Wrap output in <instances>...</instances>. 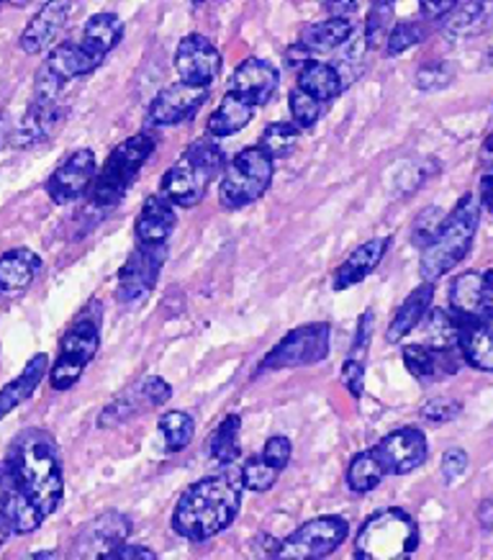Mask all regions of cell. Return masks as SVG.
Returning a JSON list of instances; mask_svg holds the SVG:
<instances>
[{"label": "cell", "mask_w": 493, "mask_h": 560, "mask_svg": "<svg viewBox=\"0 0 493 560\" xmlns=\"http://www.w3.org/2000/svg\"><path fill=\"white\" fill-rule=\"evenodd\" d=\"M19 491L16 535H28L60 510L64 497L62 458L57 442L44 430H26L13 440L9 458Z\"/></svg>", "instance_id": "cell-1"}, {"label": "cell", "mask_w": 493, "mask_h": 560, "mask_svg": "<svg viewBox=\"0 0 493 560\" xmlns=\"http://www.w3.org/2000/svg\"><path fill=\"white\" fill-rule=\"evenodd\" d=\"M242 506L239 470L201 478L183 493L173 512V529L180 537L203 542L224 533L237 520Z\"/></svg>", "instance_id": "cell-2"}, {"label": "cell", "mask_w": 493, "mask_h": 560, "mask_svg": "<svg viewBox=\"0 0 493 560\" xmlns=\"http://www.w3.org/2000/svg\"><path fill=\"white\" fill-rule=\"evenodd\" d=\"M478 221H481V203L473 196H462L455 211L447 217L434 237L422 247L419 272L424 283H434L447 276L473 247Z\"/></svg>", "instance_id": "cell-3"}, {"label": "cell", "mask_w": 493, "mask_h": 560, "mask_svg": "<svg viewBox=\"0 0 493 560\" xmlns=\"http://www.w3.org/2000/svg\"><path fill=\"white\" fill-rule=\"evenodd\" d=\"M224 167V154L219 150L216 142H209V139H198L183 152V158L175 162L171 171L162 178V198L173 206H183V209H190V206L201 203L206 190L222 173Z\"/></svg>", "instance_id": "cell-4"}, {"label": "cell", "mask_w": 493, "mask_h": 560, "mask_svg": "<svg viewBox=\"0 0 493 560\" xmlns=\"http://www.w3.org/2000/svg\"><path fill=\"white\" fill-rule=\"evenodd\" d=\"M419 527L403 510H380L367 517L355 537V560H411Z\"/></svg>", "instance_id": "cell-5"}, {"label": "cell", "mask_w": 493, "mask_h": 560, "mask_svg": "<svg viewBox=\"0 0 493 560\" xmlns=\"http://www.w3.org/2000/svg\"><path fill=\"white\" fill-rule=\"evenodd\" d=\"M154 147H157V139L150 131H139V135L124 139L108 154L103 171L95 173V180L91 186V203L101 206V209H111V206L121 203V198L127 196L131 183L142 173L144 162L152 158Z\"/></svg>", "instance_id": "cell-6"}, {"label": "cell", "mask_w": 493, "mask_h": 560, "mask_svg": "<svg viewBox=\"0 0 493 560\" xmlns=\"http://www.w3.org/2000/svg\"><path fill=\"white\" fill-rule=\"evenodd\" d=\"M101 345V306L93 301L85 312L78 314V319L64 331L60 352H57L55 365L49 371V381L55 390H68L83 378L85 368L91 365Z\"/></svg>", "instance_id": "cell-7"}, {"label": "cell", "mask_w": 493, "mask_h": 560, "mask_svg": "<svg viewBox=\"0 0 493 560\" xmlns=\"http://www.w3.org/2000/svg\"><path fill=\"white\" fill-rule=\"evenodd\" d=\"M272 175H275V162L260 147H245L237 158L224 165L219 198L226 209H242V206L255 203L257 198L268 194Z\"/></svg>", "instance_id": "cell-8"}, {"label": "cell", "mask_w": 493, "mask_h": 560, "mask_svg": "<svg viewBox=\"0 0 493 560\" xmlns=\"http://www.w3.org/2000/svg\"><path fill=\"white\" fill-rule=\"evenodd\" d=\"M348 520L337 514L308 520L278 545L275 560H324L348 540Z\"/></svg>", "instance_id": "cell-9"}, {"label": "cell", "mask_w": 493, "mask_h": 560, "mask_svg": "<svg viewBox=\"0 0 493 560\" xmlns=\"http://www.w3.org/2000/svg\"><path fill=\"white\" fill-rule=\"evenodd\" d=\"M131 522L121 512H103L80 527L68 548V560H114L127 545Z\"/></svg>", "instance_id": "cell-10"}, {"label": "cell", "mask_w": 493, "mask_h": 560, "mask_svg": "<svg viewBox=\"0 0 493 560\" xmlns=\"http://www.w3.org/2000/svg\"><path fill=\"white\" fill-rule=\"evenodd\" d=\"M329 355V324H304L289 331L260 363V373L304 368L327 360Z\"/></svg>", "instance_id": "cell-11"}, {"label": "cell", "mask_w": 493, "mask_h": 560, "mask_svg": "<svg viewBox=\"0 0 493 560\" xmlns=\"http://www.w3.org/2000/svg\"><path fill=\"white\" fill-rule=\"evenodd\" d=\"M167 260V245H137L129 260L124 262L116 283V301L124 306L139 304L150 296L157 283L162 265Z\"/></svg>", "instance_id": "cell-12"}, {"label": "cell", "mask_w": 493, "mask_h": 560, "mask_svg": "<svg viewBox=\"0 0 493 560\" xmlns=\"http://www.w3.org/2000/svg\"><path fill=\"white\" fill-rule=\"evenodd\" d=\"M222 70V55L203 34L183 36L175 49V72L180 83L190 88H209Z\"/></svg>", "instance_id": "cell-13"}, {"label": "cell", "mask_w": 493, "mask_h": 560, "mask_svg": "<svg viewBox=\"0 0 493 560\" xmlns=\"http://www.w3.org/2000/svg\"><path fill=\"white\" fill-rule=\"evenodd\" d=\"M373 453L380 460L386 476H407L426 460V438L416 427H401V430L386 434L373 447Z\"/></svg>", "instance_id": "cell-14"}, {"label": "cell", "mask_w": 493, "mask_h": 560, "mask_svg": "<svg viewBox=\"0 0 493 560\" xmlns=\"http://www.w3.org/2000/svg\"><path fill=\"white\" fill-rule=\"evenodd\" d=\"M98 165H95L93 150H78L70 158L62 160V165L49 175L47 180V194L55 203L68 206L75 203L78 198H83L91 190Z\"/></svg>", "instance_id": "cell-15"}, {"label": "cell", "mask_w": 493, "mask_h": 560, "mask_svg": "<svg viewBox=\"0 0 493 560\" xmlns=\"http://www.w3.org/2000/svg\"><path fill=\"white\" fill-rule=\"evenodd\" d=\"M232 95L245 101L247 106H265L281 88V72L270 60L262 57H247L232 75Z\"/></svg>", "instance_id": "cell-16"}, {"label": "cell", "mask_w": 493, "mask_h": 560, "mask_svg": "<svg viewBox=\"0 0 493 560\" xmlns=\"http://www.w3.org/2000/svg\"><path fill=\"white\" fill-rule=\"evenodd\" d=\"M209 98V88H190L186 83H173L154 95L150 106V121L154 127H178L188 121Z\"/></svg>", "instance_id": "cell-17"}, {"label": "cell", "mask_w": 493, "mask_h": 560, "mask_svg": "<svg viewBox=\"0 0 493 560\" xmlns=\"http://www.w3.org/2000/svg\"><path fill=\"white\" fill-rule=\"evenodd\" d=\"M98 65L101 62H95L93 57L87 55L83 47H80V44L64 42V44H57V47L49 51V57L44 60L39 72H36V80L60 88L62 91L70 80L91 75Z\"/></svg>", "instance_id": "cell-18"}, {"label": "cell", "mask_w": 493, "mask_h": 560, "mask_svg": "<svg viewBox=\"0 0 493 560\" xmlns=\"http://www.w3.org/2000/svg\"><path fill=\"white\" fill-rule=\"evenodd\" d=\"M72 13V3H47L42 5V11L28 21L24 34H21V49L26 55H42L44 49H49L57 42V36L62 34V28L68 26V19Z\"/></svg>", "instance_id": "cell-19"}, {"label": "cell", "mask_w": 493, "mask_h": 560, "mask_svg": "<svg viewBox=\"0 0 493 560\" xmlns=\"http://www.w3.org/2000/svg\"><path fill=\"white\" fill-rule=\"evenodd\" d=\"M388 245H391V237H375L352 249V255L334 272V291H348L352 285L363 283L386 257Z\"/></svg>", "instance_id": "cell-20"}, {"label": "cell", "mask_w": 493, "mask_h": 560, "mask_svg": "<svg viewBox=\"0 0 493 560\" xmlns=\"http://www.w3.org/2000/svg\"><path fill=\"white\" fill-rule=\"evenodd\" d=\"M62 119L60 101L51 98H32L28 103L24 119L19 121L16 135H13V144L16 147H34L49 139L51 131L57 129V124Z\"/></svg>", "instance_id": "cell-21"}, {"label": "cell", "mask_w": 493, "mask_h": 560, "mask_svg": "<svg viewBox=\"0 0 493 560\" xmlns=\"http://www.w3.org/2000/svg\"><path fill=\"white\" fill-rule=\"evenodd\" d=\"M458 350L460 358L476 371L493 373V316L462 322Z\"/></svg>", "instance_id": "cell-22"}, {"label": "cell", "mask_w": 493, "mask_h": 560, "mask_svg": "<svg viewBox=\"0 0 493 560\" xmlns=\"http://www.w3.org/2000/svg\"><path fill=\"white\" fill-rule=\"evenodd\" d=\"M178 224V213L162 196L146 198L137 219V242L139 245H167L171 234Z\"/></svg>", "instance_id": "cell-23"}, {"label": "cell", "mask_w": 493, "mask_h": 560, "mask_svg": "<svg viewBox=\"0 0 493 560\" xmlns=\"http://www.w3.org/2000/svg\"><path fill=\"white\" fill-rule=\"evenodd\" d=\"M403 363H407L414 378L434 381L458 373L460 350H434L426 348V345H407L403 348Z\"/></svg>", "instance_id": "cell-24"}, {"label": "cell", "mask_w": 493, "mask_h": 560, "mask_svg": "<svg viewBox=\"0 0 493 560\" xmlns=\"http://www.w3.org/2000/svg\"><path fill=\"white\" fill-rule=\"evenodd\" d=\"M124 39V21L116 13H95L83 26V47L95 62L106 60Z\"/></svg>", "instance_id": "cell-25"}, {"label": "cell", "mask_w": 493, "mask_h": 560, "mask_svg": "<svg viewBox=\"0 0 493 560\" xmlns=\"http://www.w3.org/2000/svg\"><path fill=\"white\" fill-rule=\"evenodd\" d=\"M453 316L462 322L483 319L485 316V280L483 272H462L450 285Z\"/></svg>", "instance_id": "cell-26"}, {"label": "cell", "mask_w": 493, "mask_h": 560, "mask_svg": "<svg viewBox=\"0 0 493 560\" xmlns=\"http://www.w3.org/2000/svg\"><path fill=\"white\" fill-rule=\"evenodd\" d=\"M49 373V358L39 352L28 360L21 375H16L11 383H5L0 388V419H5L13 409H19L21 404L28 401L34 396V390L39 388V383L44 381V375Z\"/></svg>", "instance_id": "cell-27"}, {"label": "cell", "mask_w": 493, "mask_h": 560, "mask_svg": "<svg viewBox=\"0 0 493 560\" xmlns=\"http://www.w3.org/2000/svg\"><path fill=\"white\" fill-rule=\"evenodd\" d=\"M42 270V257L28 247H16L0 255V293L26 291Z\"/></svg>", "instance_id": "cell-28"}, {"label": "cell", "mask_w": 493, "mask_h": 560, "mask_svg": "<svg viewBox=\"0 0 493 560\" xmlns=\"http://www.w3.org/2000/svg\"><path fill=\"white\" fill-rule=\"evenodd\" d=\"M352 24L348 19H327V21H316V24L306 26L304 34H301L298 47L306 51L308 60L314 55H329V51L344 47L352 39Z\"/></svg>", "instance_id": "cell-29"}, {"label": "cell", "mask_w": 493, "mask_h": 560, "mask_svg": "<svg viewBox=\"0 0 493 560\" xmlns=\"http://www.w3.org/2000/svg\"><path fill=\"white\" fill-rule=\"evenodd\" d=\"M432 299H434V285L432 283H424V285H419L416 291H411L407 301L401 304L399 312H396L394 322L388 324L386 340L396 345V342H401L403 337L409 335V331H414L419 324H422L426 312H430Z\"/></svg>", "instance_id": "cell-30"}, {"label": "cell", "mask_w": 493, "mask_h": 560, "mask_svg": "<svg viewBox=\"0 0 493 560\" xmlns=\"http://www.w3.org/2000/svg\"><path fill=\"white\" fill-rule=\"evenodd\" d=\"M298 91L312 95L319 103H332L342 95L344 83L340 72L334 70V65L312 60L298 70Z\"/></svg>", "instance_id": "cell-31"}, {"label": "cell", "mask_w": 493, "mask_h": 560, "mask_svg": "<svg viewBox=\"0 0 493 560\" xmlns=\"http://www.w3.org/2000/svg\"><path fill=\"white\" fill-rule=\"evenodd\" d=\"M253 116H255L253 106H247V103L239 101L237 95L226 93L222 103H219V108L211 114L206 129H209V135L213 139H226V137L239 135V131L253 121Z\"/></svg>", "instance_id": "cell-32"}, {"label": "cell", "mask_w": 493, "mask_h": 560, "mask_svg": "<svg viewBox=\"0 0 493 560\" xmlns=\"http://www.w3.org/2000/svg\"><path fill=\"white\" fill-rule=\"evenodd\" d=\"M19 525V491L9 463H0V545L16 535Z\"/></svg>", "instance_id": "cell-33"}, {"label": "cell", "mask_w": 493, "mask_h": 560, "mask_svg": "<svg viewBox=\"0 0 493 560\" xmlns=\"http://www.w3.org/2000/svg\"><path fill=\"white\" fill-rule=\"evenodd\" d=\"M239 427L242 419L239 415H230L224 417V422L216 427V432L211 434L209 451L211 458L219 463V466H232L234 460L239 458Z\"/></svg>", "instance_id": "cell-34"}, {"label": "cell", "mask_w": 493, "mask_h": 560, "mask_svg": "<svg viewBox=\"0 0 493 560\" xmlns=\"http://www.w3.org/2000/svg\"><path fill=\"white\" fill-rule=\"evenodd\" d=\"M298 139H301V129L296 127V124L275 121L262 131V139L257 147H260V150L268 154L272 162H275V160L291 158V154L296 152Z\"/></svg>", "instance_id": "cell-35"}, {"label": "cell", "mask_w": 493, "mask_h": 560, "mask_svg": "<svg viewBox=\"0 0 493 560\" xmlns=\"http://www.w3.org/2000/svg\"><path fill=\"white\" fill-rule=\"evenodd\" d=\"M196 432V422L188 411H167L160 419V434L165 440V451L167 453H180L186 451L193 440Z\"/></svg>", "instance_id": "cell-36"}, {"label": "cell", "mask_w": 493, "mask_h": 560, "mask_svg": "<svg viewBox=\"0 0 493 560\" xmlns=\"http://www.w3.org/2000/svg\"><path fill=\"white\" fill-rule=\"evenodd\" d=\"M485 11H489L485 3H455V9L445 16V34L450 39L478 34L483 28Z\"/></svg>", "instance_id": "cell-37"}, {"label": "cell", "mask_w": 493, "mask_h": 560, "mask_svg": "<svg viewBox=\"0 0 493 560\" xmlns=\"http://www.w3.org/2000/svg\"><path fill=\"white\" fill-rule=\"evenodd\" d=\"M383 478H386V470H383L380 460L375 458L373 451H365L352 458L348 468V486L355 493H367L378 486Z\"/></svg>", "instance_id": "cell-38"}, {"label": "cell", "mask_w": 493, "mask_h": 560, "mask_svg": "<svg viewBox=\"0 0 493 560\" xmlns=\"http://www.w3.org/2000/svg\"><path fill=\"white\" fill-rule=\"evenodd\" d=\"M394 13L396 5L394 3H373L371 11H367V21H365V47H380V42H388V34H391L394 26Z\"/></svg>", "instance_id": "cell-39"}, {"label": "cell", "mask_w": 493, "mask_h": 560, "mask_svg": "<svg viewBox=\"0 0 493 560\" xmlns=\"http://www.w3.org/2000/svg\"><path fill=\"white\" fill-rule=\"evenodd\" d=\"M239 476H242V489L265 493L275 486L281 470H275L268 460H262V455H257V458L245 463V468L239 470Z\"/></svg>", "instance_id": "cell-40"}, {"label": "cell", "mask_w": 493, "mask_h": 560, "mask_svg": "<svg viewBox=\"0 0 493 560\" xmlns=\"http://www.w3.org/2000/svg\"><path fill=\"white\" fill-rule=\"evenodd\" d=\"M142 401H144V396H142V390H139V386H137V390H129V394L119 396V399L111 401L106 409L101 411L98 427H103V430H108V427H116V424L127 422L129 417L137 415L139 407H142Z\"/></svg>", "instance_id": "cell-41"}, {"label": "cell", "mask_w": 493, "mask_h": 560, "mask_svg": "<svg viewBox=\"0 0 493 560\" xmlns=\"http://www.w3.org/2000/svg\"><path fill=\"white\" fill-rule=\"evenodd\" d=\"M289 106H291L293 124H296L298 129L316 127V124H319V119L324 116V103L314 101L312 95H306L304 91H298V88H293V91H291Z\"/></svg>", "instance_id": "cell-42"}, {"label": "cell", "mask_w": 493, "mask_h": 560, "mask_svg": "<svg viewBox=\"0 0 493 560\" xmlns=\"http://www.w3.org/2000/svg\"><path fill=\"white\" fill-rule=\"evenodd\" d=\"M453 70L447 62H430L416 72V88L419 91H443V88L450 85Z\"/></svg>", "instance_id": "cell-43"}, {"label": "cell", "mask_w": 493, "mask_h": 560, "mask_svg": "<svg viewBox=\"0 0 493 560\" xmlns=\"http://www.w3.org/2000/svg\"><path fill=\"white\" fill-rule=\"evenodd\" d=\"M419 42H424V28L422 24H401L391 28L388 34V55H403V51L416 47Z\"/></svg>", "instance_id": "cell-44"}, {"label": "cell", "mask_w": 493, "mask_h": 560, "mask_svg": "<svg viewBox=\"0 0 493 560\" xmlns=\"http://www.w3.org/2000/svg\"><path fill=\"white\" fill-rule=\"evenodd\" d=\"M462 411V404L458 399H447V396H439V399L426 401L422 407V417L426 422L443 424V422H453Z\"/></svg>", "instance_id": "cell-45"}, {"label": "cell", "mask_w": 493, "mask_h": 560, "mask_svg": "<svg viewBox=\"0 0 493 560\" xmlns=\"http://www.w3.org/2000/svg\"><path fill=\"white\" fill-rule=\"evenodd\" d=\"M291 453H293L291 440L283 438V434H272V438L265 442L260 455H262V460H268L272 468L281 470L283 474V468L289 466V460H291Z\"/></svg>", "instance_id": "cell-46"}, {"label": "cell", "mask_w": 493, "mask_h": 560, "mask_svg": "<svg viewBox=\"0 0 493 560\" xmlns=\"http://www.w3.org/2000/svg\"><path fill=\"white\" fill-rule=\"evenodd\" d=\"M139 390H142L144 401L152 404V407H162V404L171 401V396H173L171 383H167L165 378H160V375H150V378H144L142 383H139Z\"/></svg>", "instance_id": "cell-47"}, {"label": "cell", "mask_w": 493, "mask_h": 560, "mask_svg": "<svg viewBox=\"0 0 493 560\" xmlns=\"http://www.w3.org/2000/svg\"><path fill=\"white\" fill-rule=\"evenodd\" d=\"M443 211L439 209H426L422 217L416 219V224H414V234H411V237H414V242L419 247H424L426 242H430L434 234H437V230H439V224H443Z\"/></svg>", "instance_id": "cell-48"}, {"label": "cell", "mask_w": 493, "mask_h": 560, "mask_svg": "<svg viewBox=\"0 0 493 560\" xmlns=\"http://www.w3.org/2000/svg\"><path fill=\"white\" fill-rule=\"evenodd\" d=\"M342 383L352 396H357V399L363 396V388H365V363L363 360H355V358L344 360Z\"/></svg>", "instance_id": "cell-49"}, {"label": "cell", "mask_w": 493, "mask_h": 560, "mask_svg": "<svg viewBox=\"0 0 493 560\" xmlns=\"http://www.w3.org/2000/svg\"><path fill=\"white\" fill-rule=\"evenodd\" d=\"M466 468H468V455L466 451H460V447H453V451H447L443 455V466H439V470H443L445 483L458 481V478L466 474Z\"/></svg>", "instance_id": "cell-50"}, {"label": "cell", "mask_w": 493, "mask_h": 560, "mask_svg": "<svg viewBox=\"0 0 493 560\" xmlns=\"http://www.w3.org/2000/svg\"><path fill=\"white\" fill-rule=\"evenodd\" d=\"M114 560H157V556L144 545H124Z\"/></svg>", "instance_id": "cell-51"}, {"label": "cell", "mask_w": 493, "mask_h": 560, "mask_svg": "<svg viewBox=\"0 0 493 560\" xmlns=\"http://www.w3.org/2000/svg\"><path fill=\"white\" fill-rule=\"evenodd\" d=\"M455 9V3H422V13L430 19H445Z\"/></svg>", "instance_id": "cell-52"}, {"label": "cell", "mask_w": 493, "mask_h": 560, "mask_svg": "<svg viewBox=\"0 0 493 560\" xmlns=\"http://www.w3.org/2000/svg\"><path fill=\"white\" fill-rule=\"evenodd\" d=\"M481 201L485 203V209L493 211V167L483 175L481 180Z\"/></svg>", "instance_id": "cell-53"}, {"label": "cell", "mask_w": 493, "mask_h": 560, "mask_svg": "<svg viewBox=\"0 0 493 560\" xmlns=\"http://www.w3.org/2000/svg\"><path fill=\"white\" fill-rule=\"evenodd\" d=\"M478 522H481L485 533H493V499L483 501L481 510H478Z\"/></svg>", "instance_id": "cell-54"}, {"label": "cell", "mask_w": 493, "mask_h": 560, "mask_svg": "<svg viewBox=\"0 0 493 560\" xmlns=\"http://www.w3.org/2000/svg\"><path fill=\"white\" fill-rule=\"evenodd\" d=\"M485 280V316H493V270L483 272Z\"/></svg>", "instance_id": "cell-55"}, {"label": "cell", "mask_w": 493, "mask_h": 560, "mask_svg": "<svg viewBox=\"0 0 493 560\" xmlns=\"http://www.w3.org/2000/svg\"><path fill=\"white\" fill-rule=\"evenodd\" d=\"M327 9H329V11H334V13H337V16H334V19H344V16H342V13L357 11V3H329V5H327Z\"/></svg>", "instance_id": "cell-56"}, {"label": "cell", "mask_w": 493, "mask_h": 560, "mask_svg": "<svg viewBox=\"0 0 493 560\" xmlns=\"http://www.w3.org/2000/svg\"><path fill=\"white\" fill-rule=\"evenodd\" d=\"M481 158L489 162V165H493V131L489 135V139H485L483 150H481Z\"/></svg>", "instance_id": "cell-57"}, {"label": "cell", "mask_w": 493, "mask_h": 560, "mask_svg": "<svg viewBox=\"0 0 493 560\" xmlns=\"http://www.w3.org/2000/svg\"><path fill=\"white\" fill-rule=\"evenodd\" d=\"M21 560H57V552L39 550V552H32V556H26V558H21Z\"/></svg>", "instance_id": "cell-58"}, {"label": "cell", "mask_w": 493, "mask_h": 560, "mask_svg": "<svg viewBox=\"0 0 493 560\" xmlns=\"http://www.w3.org/2000/svg\"><path fill=\"white\" fill-rule=\"evenodd\" d=\"M0 296H3V293H0Z\"/></svg>", "instance_id": "cell-59"}]
</instances>
